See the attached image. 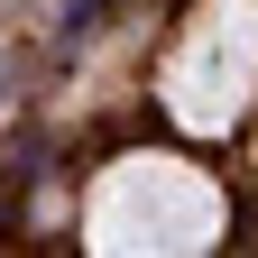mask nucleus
<instances>
[{"label": "nucleus", "instance_id": "f03ea898", "mask_svg": "<svg viewBox=\"0 0 258 258\" xmlns=\"http://www.w3.org/2000/svg\"><path fill=\"white\" fill-rule=\"evenodd\" d=\"M249 92H258V0H203L157 64V102L175 129L221 139L249 111Z\"/></svg>", "mask_w": 258, "mask_h": 258}, {"label": "nucleus", "instance_id": "f257e3e1", "mask_svg": "<svg viewBox=\"0 0 258 258\" xmlns=\"http://www.w3.org/2000/svg\"><path fill=\"white\" fill-rule=\"evenodd\" d=\"M231 203H221V184L203 166H184V157H111L102 175L83 194V249H157V258H184V249H212Z\"/></svg>", "mask_w": 258, "mask_h": 258}, {"label": "nucleus", "instance_id": "7ed1b4c3", "mask_svg": "<svg viewBox=\"0 0 258 258\" xmlns=\"http://www.w3.org/2000/svg\"><path fill=\"white\" fill-rule=\"evenodd\" d=\"M102 10H111V0H64V46L92 37V28H102Z\"/></svg>", "mask_w": 258, "mask_h": 258}]
</instances>
